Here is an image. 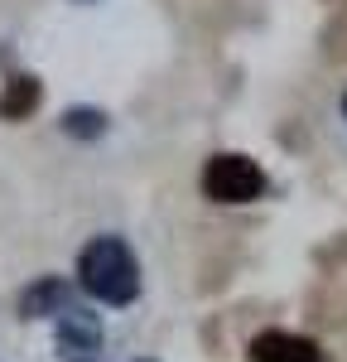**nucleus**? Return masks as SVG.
I'll use <instances>...</instances> for the list:
<instances>
[{
	"label": "nucleus",
	"mask_w": 347,
	"mask_h": 362,
	"mask_svg": "<svg viewBox=\"0 0 347 362\" xmlns=\"http://www.w3.org/2000/svg\"><path fill=\"white\" fill-rule=\"evenodd\" d=\"M58 348H63V358H92L97 348H102V319L92 314V309H68V314H58Z\"/></svg>",
	"instance_id": "20e7f679"
},
{
	"label": "nucleus",
	"mask_w": 347,
	"mask_h": 362,
	"mask_svg": "<svg viewBox=\"0 0 347 362\" xmlns=\"http://www.w3.org/2000/svg\"><path fill=\"white\" fill-rule=\"evenodd\" d=\"M343 116H347V92H343Z\"/></svg>",
	"instance_id": "6e6552de"
},
{
	"label": "nucleus",
	"mask_w": 347,
	"mask_h": 362,
	"mask_svg": "<svg viewBox=\"0 0 347 362\" xmlns=\"http://www.w3.org/2000/svg\"><path fill=\"white\" fill-rule=\"evenodd\" d=\"M63 136H73V140L106 136V112H97V107H73V112H63Z\"/></svg>",
	"instance_id": "0eeeda50"
},
{
	"label": "nucleus",
	"mask_w": 347,
	"mask_h": 362,
	"mask_svg": "<svg viewBox=\"0 0 347 362\" xmlns=\"http://www.w3.org/2000/svg\"><path fill=\"white\" fill-rule=\"evenodd\" d=\"M78 5H92V0H78Z\"/></svg>",
	"instance_id": "9d476101"
},
{
	"label": "nucleus",
	"mask_w": 347,
	"mask_h": 362,
	"mask_svg": "<svg viewBox=\"0 0 347 362\" xmlns=\"http://www.w3.org/2000/svg\"><path fill=\"white\" fill-rule=\"evenodd\" d=\"M73 362H92V358H73Z\"/></svg>",
	"instance_id": "1a4fd4ad"
},
{
	"label": "nucleus",
	"mask_w": 347,
	"mask_h": 362,
	"mask_svg": "<svg viewBox=\"0 0 347 362\" xmlns=\"http://www.w3.org/2000/svg\"><path fill=\"white\" fill-rule=\"evenodd\" d=\"M78 285H83L92 300L102 305H130L140 295V266H135V251L126 247L121 237H92L78 256Z\"/></svg>",
	"instance_id": "f257e3e1"
},
{
	"label": "nucleus",
	"mask_w": 347,
	"mask_h": 362,
	"mask_svg": "<svg viewBox=\"0 0 347 362\" xmlns=\"http://www.w3.org/2000/svg\"><path fill=\"white\" fill-rule=\"evenodd\" d=\"M39 102H44V83L34 73H15L5 83V92H0V116L5 121H25V116L39 112Z\"/></svg>",
	"instance_id": "423d86ee"
},
{
	"label": "nucleus",
	"mask_w": 347,
	"mask_h": 362,
	"mask_svg": "<svg viewBox=\"0 0 347 362\" xmlns=\"http://www.w3.org/2000/svg\"><path fill=\"white\" fill-rule=\"evenodd\" d=\"M246 353H251V362H328V353L314 338L289 334V329H260Z\"/></svg>",
	"instance_id": "7ed1b4c3"
},
{
	"label": "nucleus",
	"mask_w": 347,
	"mask_h": 362,
	"mask_svg": "<svg viewBox=\"0 0 347 362\" xmlns=\"http://www.w3.org/2000/svg\"><path fill=\"white\" fill-rule=\"evenodd\" d=\"M202 194L212 203H256L265 194V169L251 155L222 150V155H212L202 165Z\"/></svg>",
	"instance_id": "f03ea898"
},
{
	"label": "nucleus",
	"mask_w": 347,
	"mask_h": 362,
	"mask_svg": "<svg viewBox=\"0 0 347 362\" xmlns=\"http://www.w3.org/2000/svg\"><path fill=\"white\" fill-rule=\"evenodd\" d=\"M73 309V290H68V280L63 276H39L29 285L25 295H20V314L25 319H49V314H68Z\"/></svg>",
	"instance_id": "39448f33"
}]
</instances>
